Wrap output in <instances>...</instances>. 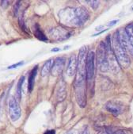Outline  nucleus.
I'll list each match as a JSON object with an SVG mask.
<instances>
[{"instance_id":"4468645a","label":"nucleus","mask_w":133,"mask_h":134,"mask_svg":"<svg viewBox=\"0 0 133 134\" xmlns=\"http://www.w3.org/2000/svg\"><path fill=\"white\" fill-rule=\"evenodd\" d=\"M34 36L40 41H48V37L44 35V34L43 33V31L41 30L40 25L38 24L35 25V28H34Z\"/></svg>"},{"instance_id":"6e6552de","label":"nucleus","mask_w":133,"mask_h":134,"mask_svg":"<svg viewBox=\"0 0 133 134\" xmlns=\"http://www.w3.org/2000/svg\"><path fill=\"white\" fill-rule=\"evenodd\" d=\"M65 62H66V60L64 57H57L55 60L54 63L52 64L51 70L52 75L57 76L60 74H61V72L65 66Z\"/></svg>"},{"instance_id":"393cba45","label":"nucleus","mask_w":133,"mask_h":134,"mask_svg":"<svg viewBox=\"0 0 133 134\" xmlns=\"http://www.w3.org/2000/svg\"><path fill=\"white\" fill-rule=\"evenodd\" d=\"M44 134H56V131H55V130H53V129H51V130H48V131H46Z\"/></svg>"},{"instance_id":"39448f33","label":"nucleus","mask_w":133,"mask_h":134,"mask_svg":"<svg viewBox=\"0 0 133 134\" xmlns=\"http://www.w3.org/2000/svg\"><path fill=\"white\" fill-rule=\"evenodd\" d=\"M8 111L12 121H16L21 118V110L19 105V102L14 96H11L10 98L8 104Z\"/></svg>"},{"instance_id":"f257e3e1","label":"nucleus","mask_w":133,"mask_h":134,"mask_svg":"<svg viewBox=\"0 0 133 134\" xmlns=\"http://www.w3.org/2000/svg\"><path fill=\"white\" fill-rule=\"evenodd\" d=\"M59 18L60 23L67 27H78L89 20L90 14L83 7H67L59 12Z\"/></svg>"},{"instance_id":"cd10ccee","label":"nucleus","mask_w":133,"mask_h":134,"mask_svg":"<svg viewBox=\"0 0 133 134\" xmlns=\"http://www.w3.org/2000/svg\"><path fill=\"white\" fill-rule=\"evenodd\" d=\"M67 134H74V132H68V133H67Z\"/></svg>"},{"instance_id":"1a4fd4ad","label":"nucleus","mask_w":133,"mask_h":134,"mask_svg":"<svg viewBox=\"0 0 133 134\" xmlns=\"http://www.w3.org/2000/svg\"><path fill=\"white\" fill-rule=\"evenodd\" d=\"M78 67V60L75 55H71L68 60V64L67 68V74L69 77H72L75 75L77 72Z\"/></svg>"},{"instance_id":"423d86ee","label":"nucleus","mask_w":133,"mask_h":134,"mask_svg":"<svg viewBox=\"0 0 133 134\" xmlns=\"http://www.w3.org/2000/svg\"><path fill=\"white\" fill-rule=\"evenodd\" d=\"M105 107L106 110L113 114L114 116H118L121 114L124 110V105L121 102L117 100H110L107 102Z\"/></svg>"},{"instance_id":"b1692460","label":"nucleus","mask_w":133,"mask_h":134,"mask_svg":"<svg viewBox=\"0 0 133 134\" xmlns=\"http://www.w3.org/2000/svg\"><path fill=\"white\" fill-rule=\"evenodd\" d=\"M118 21V20H113V21H109L108 24H107V25L108 26H113V25H116V23Z\"/></svg>"},{"instance_id":"ddd939ff","label":"nucleus","mask_w":133,"mask_h":134,"mask_svg":"<svg viewBox=\"0 0 133 134\" xmlns=\"http://www.w3.org/2000/svg\"><path fill=\"white\" fill-rule=\"evenodd\" d=\"M67 96V90H66V84L63 79L60 83V85L57 87L56 91V98L59 102H62L65 99Z\"/></svg>"},{"instance_id":"9b49d317","label":"nucleus","mask_w":133,"mask_h":134,"mask_svg":"<svg viewBox=\"0 0 133 134\" xmlns=\"http://www.w3.org/2000/svg\"><path fill=\"white\" fill-rule=\"evenodd\" d=\"M128 36V51L133 57V23H130L124 29Z\"/></svg>"},{"instance_id":"5701e85b","label":"nucleus","mask_w":133,"mask_h":134,"mask_svg":"<svg viewBox=\"0 0 133 134\" xmlns=\"http://www.w3.org/2000/svg\"><path fill=\"white\" fill-rule=\"evenodd\" d=\"M10 2H9V1H1V6L2 7H3L4 8H6L9 4H7V3H10Z\"/></svg>"},{"instance_id":"6ab92c4d","label":"nucleus","mask_w":133,"mask_h":134,"mask_svg":"<svg viewBox=\"0 0 133 134\" xmlns=\"http://www.w3.org/2000/svg\"><path fill=\"white\" fill-rule=\"evenodd\" d=\"M86 3H90V6L94 10H96L99 7V4H100V2L98 1H86Z\"/></svg>"},{"instance_id":"f03ea898","label":"nucleus","mask_w":133,"mask_h":134,"mask_svg":"<svg viewBox=\"0 0 133 134\" xmlns=\"http://www.w3.org/2000/svg\"><path fill=\"white\" fill-rule=\"evenodd\" d=\"M111 46L114 56L118 62V64L124 68H127L130 65V58L127 53L126 49H124L120 44L117 33L115 32L113 37L111 38Z\"/></svg>"},{"instance_id":"7ed1b4c3","label":"nucleus","mask_w":133,"mask_h":134,"mask_svg":"<svg viewBox=\"0 0 133 134\" xmlns=\"http://www.w3.org/2000/svg\"><path fill=\"white\" fill-rule=\"evenodd\" d=\"M95 57H96V62L99 71L101 72H107L109 70V66L108 62L106 46L104 41H101L100 44H98Z\"/></svg>"},{"instance_id":"2eb2a0df","label":"nucleus","mask_w":133,"mask_h":134,"mask_svg":"<svg viewBox=\"0 0 133 134\" xmlns=\"http://www.w3.org/2000/svg\"><path fill=\"white\" fill-rule=\"evenodd\" d=\"M52 64H53V61L51 59L47 60L44 64L43 65V68L41 69V76L43 77H45L46 75H48L49 74V72L51 71V67H52Z\"/></svg>"},{"instance_id":"9d476101","label":"nucleus","mask_w":133,"mask_h":134,"mask_svg":"<svg viewBox=\"0 0 133 134\" xmlns=\"http://www.w3.org/2000/svg\"><path fill=\"white\" fill-rule=\"evenodd\" d=\"M117 35V38L118 41L120 44V45L126 49V51H128V36L125 31L124 29H120L117 31H116Z\"/></svg>"},{"instance_id":"412c9836","label":"nucleus","mask_w":133,"mask_h":134,"mask_svg":"<svg viewBox=\"0 0 133 134\" xmlns=\"http://www.w3.org/2000/svg\"><path fill=\"white\" fill-rule=\"evenodd\" d=\"M21 2L18 1L17 2V3L14 5V16H16L18 14V10H19V7H20V3Z\"/></svg>"},{"instance_id":"f8f14e48","label":"nucleus","mask_w":133,"mask_h":134,"mask_svg":"<svg viewBox=\"0 0 133 134\" xmlns=\"http://www.w3.org/2000/svg\"><path fill=\"white\" fill-rule=\"evenodd\" d=\"M37 70H38V66L36 65L30 71L29 79H28V91L29 93H31L34 88L35 85V79L37 74Z\"/></svg>"},{"instance_id":"0eeeda50","label":"nucleus","mask_w":133,"mask_h":134,"mask_svg":"<svg viewBox=\"0 0 133 134\" xmlns=\"http://www.w3.org/2000/svg\"><path fill=\"white\" fill-rule=\"evenodd\" d=\"M71 32H69L68 30H67L66 29L62 28V27L54 29L51 31V36L56 41H61L69 38L71 37Z\"/></svg>"},{"instance_id":"20e7f679","label":"nucleus","mask_w":133,"mask_h":134,"mask_svg":"<svg viewBox=\"0 0 133 134\" xmlns=\"http://www.w3.org/2000/svg\"><path fill=\"white\" fill-rule=\"evenodd\" d=\"M95 62L96 57L95 53L93 51H90L87 53L86 63V84L91 89L92 83L94 84V76H95Z\"/></svg>"},{"instance_id":"bb28decb","label":"nucleus","mask_w":133,"mask_h":134,"mask_svg":"<svg viewBox=\"0 0 133 134\" xmlns=\"http://www.w3.org/2000/svg\"><path fill=\"white\" fill-rule=\"evenodd\" d=\"M60 49L59 48H53V49H51V52H58V51H60Z\"/></svg>"},{"instance_id":"4be33fe9","label":"nucleus","mask_w":133,"mask_h":134,"mask_svg":"<svg viewBox=\"0 0 133 134\" xmlns=\"http://www.w3.org/2000/svg\"><path fill=\"white\" fill-rule=\"evenodd\" d=\"M98 134H113V132H111L109 129H104L103 130L100 131Z\"/></svg>"},{"instance_id":"a878e982","label":"nucleus","mask_w":133,"mask_h":134,"mask_svg":"<svg viewBox=\"0 0 133 134\" xmlns=\"http://www.w3.org/2000/svg\"><path fill=\"white\" fill-rule=\"evenodd\" d=\"M81 134H90V131H89L88 129H84V130L82 132Z\"/></svg>"},{"instance_id":"aec40b11","label":"nucleus","mask_w":133,"mask_h":134,"mask_svg":"<svg viewBox=\"0 0 133 134\" xmlns=\"http://www.w3.org/2000/svg\"><path fill=\"white\" fill-rule=\"evenodd\" d=\"M23 64H24V62H23V61H20V62H18V63H17V64H13V65L9 66L7 68H8V69H14V68H17L19 67V66H21V65H23Z\"/></svg>"},{"instance_id":"a211bd4d","label":"nucleus","mask_w":133,"mask_h":134,"mask_svg":"<svg viewBox=\"0 0 133 134\" xmlns=\"http://www.w3.org/2000/svg\"><path fill=\"white\" fill-rule=\"evenodd\" d=\"M113 134H133V131L130 129H118L113 132Z\"/></svg>"},{"instance_id":"dca6fc26","label":"nucleus","mask_w":133,"mask_h":134,"mask_svg":"<svg viewBox=\"0 0 133 134\" xmlns=\"http://www.w3.org/2000/svg\"><path fill=\"white\" fill-rule=\"evenodd\" d=\"M25 82V76L22 75L20 77L18 82V85H17V90H16V95H17V99L18 100V102L21 99V95H22V86L23 83Z\"/></svg>"},{"instance_id":"f3484780","label":"nucleus","mask_w":133,"mask_h":134,"mask_svg":"<svg viewBox=\"0 0 133 134\" xmlns=\"http://www.w3.org/2000/svg\"><path fill=\"white\" fill-rule=\"evenodd\" d=\"M18 22H19V25H20V28L21 29V30H23L25 33H29V30L27 29L25 25V23L24 21V18H23V16H20L19 18H18Z\"/></svg>"}]
</instances>
